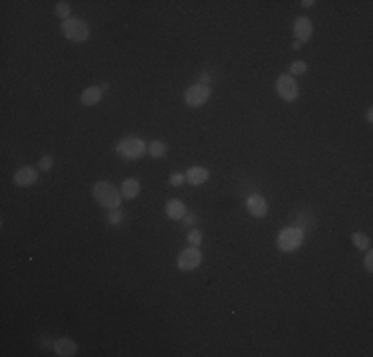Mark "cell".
I'll list each match as a JSON object with an SVG mask.
<instances>
[{
  "instance_id": "cell-3",
  "label": "cell",
  "mask_w": 373,
  "mask_h": 357,
  "mask_svg": "<svg viewBox=\"0 0 373 357\" xmlns=\"http://www.w3.org/2000/svg\"><path fill=\"white\" fill-rule=\"evenodd\" d=\"M62 34L72 42H86L90 38V28L79 18H68L62 22Z\"/></svg>"
},
{
  "instance_id": "cell-4",
  "label": "cell",
  "mask_w": 373,
  "mask_h": 357,
  "mask_svg": "<svg viewBox=\"0 0 373 357\" xmlns=\"http://www.w3.org/2000/svg\"><path fill=\"white\" fill-rule=\"evenodd\" d=\"M278 248L282 252H294L304 242V231L300 226H288L278 234Z\"/></svg>"
},
{
  "instance_id": "cell-29",
  "label": "cell",
  "mask_w": 373,
  "mask_h": 357,
  "mask_svg": "<svg viewBox=\"0 0 373 357\" xmlns=\"http://www.w3.org/2000/svg\"><path fill=\"white\" fill-rule=\"evenodd\" d=\"M300 46H302V44H300L298 40H296V42H294V44H292V48H294V50H300Z\"/></svg>"
},
{
  "instance_id": "cell-19",
  "label": "cell",
  "mask_w": 373,
  "mask_h": 357,
  "mask_svg": "<svg viewBox=\"0 0 373 357\" xmlns=\"http://www.w3.org/2000/svg\"><path fill=\"white\" fill-rule=\"evenodd\" d=\"M70 10H72V8H70L68 2H58L56 4V14L62 18V20H68V18H70Z\"/></svg>"
},
{
  "instance_id": "cell-11",
  "label": "cell",
  "mask_w": 373,
  "mask_h": 357,
  "mask_svg": "<svg viewBox=\"0 0 373 357\" xmlns=\"http://www.w3.org/2000/svg\"><path fill=\"white\" fill-rule=\"evenodd\" d=\"M165 213L171 220H181V218H185L186 214V207L183 200H179V198H171L167 205H165Z\"/></svg>"
},
{
  "instance_id": "cell-25",
  "label": "cell",
  "mask_w": 373,
  "mask_h": 357,
  "mask_svg": "<svg viewBox=\"0 0 373 357\" xmlns=\"http://www.w3.org/2000/svg\"><path fill=\"white\" fill-rule=\"evenodd\" d=\"M208 82H210V75H208V73H203V75L199 78V84H203V86H206Z\"/></svg>"
},
{
  "instance_id": "cell-6",
  "label": "cell",
  "mask_w": 373,
  "mask_h": 357,
  "mask_svg": "<svg viewBox=\"0 0 373 357\" xmlns=\"http://www.w3.org/2000/svg\"><path fill=\"white\" fill-rule=\"evenodd\" d=\"M210 97V88L203 84H195L185 91V104L189 107H201L205 106Z\"/></svg>"
},
{
  "instance_id": "cell-28",
  "label": "cell",
  "mask_w": 373,
  "mask_h": 357,
  "mask_svg": "<svg viewBox=\"0 0 373 357\" xmlns=\"http://www.w3.org/2000/svg\"><path fill=\"white\" fill-rule=\"evenodd\" d=\"M312 4H314V2H312V0H304V2H302V6H306V8H310V6H312Z\"/></svg>"
},
{
  "instance_id": "cell-27",
  "label": "cell",
  "mask_w": 373,
  "mask_h": 357,
  "mask_svg": "<svg viewBox=\"0 0 373 357\" xmlns=\"http://www.w3.org/2000/svg\"><path fill=\"white\" fill-rule=\"evenodd\" d=\"M365 119H367V121H373V109H367V113H365Z\"/></svg>"
},
{
  "instance_id": "cell-9",
  "label": "cell",
  "mask_w": 373,
  "mask_h": 357,
  "mask_svg": "<svg viewBox=\"0 0 373 357\" xmlns=\"http://www.w3.org/2000/svg\"><path fill=\"white\" fill-rule=\"evenodd\" d=\"M246 209H248V213L252 214V216L262 218V216H266V214H268V202H266V198H264V196L250 195L248 196V200H246Z\"/></svg>"
},
{
  "instance_id": "cell-23",
  "label": "cell",
  "mask_w": 373,
  "mask_h": 357,
  "mask_svg": "<svg viewBox=\"0 0 373 357\" xmlns=\"http://www.w3.org/2000/svg\"><path fill=\"white\" fill-rule=\"evenodd\" d=\"M185 181H186L185 175H181V173H175V175H171V178H169V183H171L173 187H181Z\"/></svg>"
},
{
  "instance_id": "cell-24",
  "label": "cell",
  "mask_w": 373,
  "mask_h": 357,
  "mask_svg": "<svg viewBox=\"0 0 373 357\" xmlns=\"http://www.w3.org/2000/svg\"><path fill=\"white\" fill-rule=\"evenodd\" d=\"M365 270L373 272V252L369 248H367V254H365Z\"/></svg>"
},
{
  "instance_id": "cell-22",
  "label": "cell",
  "mask_w": 373,
  "mask_h": 357,
  "mask_svg": "<svg viewBox=\"0 0 373 357\" xmlns=\"http://www.w3.org/2000/svg\"><path fill=\"white\" fill-rule=\"evenodd\" d=\"M52 163H54V159H52L50 155H44V157L40 159V169H42V171H50V169H52Z\"/></svg>"
},
{
  "instance_id": "cell-5",
  "label": "cell",
  "mask_w": 373,
  "mask_h": 357,
  "mask_svg": "<svg viewBox=\"0 0 373 357\" xmlns=\"http://www.w3.org/2000/svg\"><path fill=\"white\" fill-rule=\"evenodd\" d=\"M201 262H203V254H201V250L197 248V246L185 248L179 254V258H177V266H179V270H183V272L197 270V268L201 266Z\"/></svg>"
},
{
  "instance_id": "cell-1",
  "label": "cell",
  "mask_w": 373,
  "mask_h": 357,
  "mask_svg": "<svg viewBox=\"0 0 373 357\" xmlns=\"http://www.w3.org/2000/svg\"><path fill=\"white\" fill-rule=\"evenodd\" d=\"M92 193H93V198L97 200V205H101L108 211L119 209V205H121V191H117V187L113 183L99 181V183L93 185Z\"/></svg>"
},
{
  "instance_id": "cell-16",
  "label": "cell",
  "mask_w": 373,
  "mask_h": 357,
  "mask_svg": "<svg viewBox=\"0 0 373 357\" xmlns=\"http://www.w3.org/2000/svg\"><path fill=\"white\" fill-rule=\"evenodd\" d=\"M147 151L151 153V157H153V159H161V157H165L167 147H165V143L163 141H153L149 147H147Z\"/></svg>"
},
{
  "instance_id": "cell-12",
  "label": "cell",
  "mask_w": 373,
  "mask_h": 357,
  "mask_svg": "<svg viewBox=\"0 0 373 357\" xmlns=\"http://www.w3.org/2000/svg\"><path fill=\"white\" fill-rule=\"evenodd\" d=\"M54 351H56V355H60V357L75 355V353H77V343L68 338H60L56 343H54Z\"/></svg>"
},
{
  "instance_id": "cell-8",
  "label": "cell",
  "mask_w": 373,
  "mask_h": 357,
  "mask_svg": "<svg viewBox=\"0 0 373 357\" xmlns=\"http://www.w3.org/2000/svg\"><path fill=\"white\" fill-rule=\"evenodd\" d=\"M312 32H314V26H312L310 18L300 16L294 20V36H296V40H298L300 44L308 42L312 38Z\"/></svg>"
},
{
  "instance_id": "cell-18",
  "label": "cell",
  "mask_w": 373,
  "mask_h": 357,
  "mask_svg": "<svg viewBox=\"0 0 373 357\" xmlns=\"http://www.w3.org/2000/svg\"><path fill=\"white\" fill-rule=\"evenodd\" d=\"M186 240H189L193 246H199V244L203 242V232L199 231V228H193V231H189V234H186Z\"/></svg>"
},
{
  "instance_id": "cell-7",
  "label": "cell",
  "mask_w": 373,
  "mask_h": 357,
  "mask_svg": "<svg viewBox=\"0 0 373 357\" xmlns=\"http://www.w3.org/2000/svg\"><path fill=\"white\" fill-rule=\"evenodd\" d=\"M276 91H278V95L284 101H294L298 97L300 88L292 75H280L276 80Z\"/></svg>"
},
{
  "instance_id": "cell-26",
  "label": "cell",
  "mask_w": 373,
  "mask_h": 357,
  "mask_svg": "<svg viewBox=\"0 0 373 357\" xmlns=\"http://www.w3.org/2000/svg\"><path fill=\"white\" fill-rule=\"evenodd\" d=\"M197 222V218L193 216V214H189V216H185V224L186 226H191V224H195Z\"/></svg>"
},
{
  "instance_id": "cell-14",
  "label": "cell",
  "mask_w": 373,
  "mask_h": 357,
  "mask_svg": "<svg viewBox=\"0 0 373 357\" xmlns=\"http://www.w3.org/2000/svg\"><path fill=\"white\" fill-rule=\"evenodd\" d=\"M141 193V185L137 178H125L123 185H121V196L123 198H135V196Z\"/></svg>"
},
{
  "instance_id": "cell-20",
  "label": "cell",
  "mask_w": 373,
  "mask_h": 357,
  "mask_svg": "<svg viewBox=\"0 0 373 357\" xmlns=\"http://www.w3.org/2000/svg\"><path fill=\"white\" fill-rule=\"evenodd\" d=\"M108 220H110V224L117 226L119 222H123V213H119L117 209H113V211H110V213H108Z\"/></svg>"
},
{
  "instance_id": "cell-13",
  "label": "cell",
  "mask_w": 373,
  "mask_h": 357,
  "mask_svg": "<svg viewBox=\"0 0 373 357\" xmlns=\"http://www.w3.org/2000/svg\"><path fill=\"white\" fill-rule=\"evenodd\" d=\"M185 178L189 185L199 187V185H203V183L208 181V171H206L205 167H191V169L186 171Z\"/></svg>"
},
{
  "instance_id": "cell-21",
  "label": "cell",
  "mask_w": 373,
  "mask_h": 357,
  "mask_svg": "<svg viewBox=\"0 0 373 357\" xmlns=\"http://www.w3.org/2000/svg\"><path fill=\"white\" fill-rule=\"evenodd\" d=\"M306 71V62H292V66H290V73H294V75H300V73H304Z\"/></svg>"
},
{
  "instance_id": "cell-17",
  "label": "cell",
  "mask_w": 373,
  "mask_h": 357,
  "mask_svg": "<svg viewBox=\"0 0 373 357\" xmlns=\"http://www.w3.org/2000/svg\"><path fill=\"white\" fill-rule=\"evenodd\" d=\"M352 240H354L355 248H359V250H367V248H369V238H367L365 234H361V232H354Z\"/></svg>"
},
{
  "instance_id": "cell-15",
  "label": "cell",
  "mask_w": 373,
  "mask_h": 357,
  "mask_svg": "<svg viewBox=\"0 0 373 357\" xmlns=\"http://www.w3.org/2000/svg\"><path fill=\"white\" fill-rule=\"evenodd\" d=\"M79 99H82L84 106H95V104H99L101 101V88L92 86V88L84 89V93H82Z\"/></svg>"
},
{
  "instance_id": "cell-2",
  "label": "cell",
  "mask_w": 373,
  "mask_h": 357,
  "mask_svg": "<svg viewBox=\"0 0 373 357\" xmlns=\"http://www.w3.org/2000/svg\"><path fill=\"white\" fill-rule=\"evenodd\" d=\"M115 151H117L119 157L133 161V159H139V157L145 155L147 145H145L143 139H139V137H125V139H121V141L117 143Z\"/></svg>"
},
{
  "instance_id": "cell-10",
  "label": "cell",
  "mask_w": 373,
  "mask_h": 357,
  "mask_svg": "<svg viewBox=\"0 0 373 357\" xmlns=\"http://www.w3.org/2000/svg\"><path fill=\"white\" fill-rule=\"evenodd\" d=\"M36 178H38V173L36 169H32V167H22V169H18L14 173V183L18 187H30V185L36 183Z\"/></svg>"
}]
</instances>
